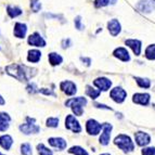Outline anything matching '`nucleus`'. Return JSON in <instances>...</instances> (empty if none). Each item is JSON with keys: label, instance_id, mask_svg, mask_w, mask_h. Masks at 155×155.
<instances>
[{"label": "nucleus", "instance_id": "obj_1", "mask_svg": "<svg viewBox=\"0 0 155 155\" xmlns=\"http://www.w3.org/2000/svg\"><path fill=\"white\" fill-rule=\"evenodd\" d=\"M5 72L7 74L20 81H28L31 78L37 74L36 68H31L29 66L22 64H10L5 66Z\"/></svg>", "mask_w": 155, "mask_h": 155}, {"label": "nucleus", "instance_id": "obj_2", "mask_svg": "<svg viewBox=\"0 0 155 155\" xmlns=\"http://www.w3.org/2000/svg\"><path fill=\"white\" fill-rule=\"evenodd\" d=\"M86 104H87V100H86V98H83V97L70 99V100H67L65 102V105L71 106L73 113L77 115V116H81L83 115V106H85Z\"/></svg>", "mask_w": 155, "mask_h": 155}, {"label": "nucleus", "instance_id": "obj_3", "mask_svg": "<svg viewBox=\"0 0 155 155\" xmlns=\"http://www.w3.org/2000/svg\"><path fill=\"white\" fill-rule=\"evenodd\" d=\"M114 143L117 145V147L123 150L124 152H131L132 150L134 149V145L132 143L130 137L126 136V134H119L115 138L114 140Z\"/></svg>", "mask_w": 155, "mask_h": 155}, {"label": "nucleus", "instance_id": "obj_4", "mask_svg": "<svg viewBox=\"0 0 155 155\" xmlns=\"http://www.w3.org/2000/svg\"><path fill=\"white\" fill-rule=\"evenodd\" d=\"M137 9L142 13H151L155 10V0H139Z\"/></svg>", "mask_w": 155, "mask_h": 155}, {"label": "nucleus", "instance_id": "obj_5", "mask_svg": "<svg viewBox=\"0 0 155 155\" xmlns=\"http://www.w3.org/2000/svg\"><path fill=\"white\" fill-rule=\"evenodd\" d=\"M110 97L112 98V100L115 101L116 103H122L124 102L125 99L127 97V92L122 88V87H115L114 89H112Z\"/></svg>", "mask_w": 155, "mask_h": 155}, {"label": "nucleus", "instance_id": "obj_6", "mask_svg": "<svg viewBox=\"0 0 155 155\" xmlns=\"http://www.w3.org/2000/svg\"><path fill=\"white\" fill-rule=\"evenodd\" d=\"M65 127H66V129L72 130L73 132H76V134L81 131V127H80L79 123H78V120L73 115H67L66 116Z\"/></svg>", "mask_w": 155, "mask_h": 155}, {"label": "nucleus", "instance_id": "obj_7", "mask_svg": "<svg viewBox=\"0 0 155 155\" xmlns=\"http://www.w3.org/2000/svg\"><path fill=\"white\" fill-rule=\"evenodd\" d=\"M60 88L65 94L67 96H74L76 92H77V87L73 81L71 80H65V81H62L60 84Z\"/></svg>", "mask_w": 155, "mask_h": 155}, {"label": "nucleus", "instance_id": "obj_8", "mask_svg": "<svg viewBox=\"0 0 155 155\" xmlns=\"http://www.w3.org/2000/svg\"><path fill=\"white\" fill-rule=\"evenodd\" d=\"M107 29H109L110 34H111L113 37L118 36L120 31H122V25L118 22V20L116 18H112L107 22Z\"/></svg>", "mask_w": 155, "mask_h": 155}, {"label": "nucleus", "instance_id": "obj_9", "mask_svg": "<svg viewBox=\"0 0 155 155\" xmlns=\"http://www.w3.org/2000/svg\"><path fill=\"white\" fill-rule=\"evenodd\" d=\"M28 45L34 47H46V40L41 37V35L39 33H34L29 35L28 39H27Z\"/></svg>", "mask_w": 155, "mask_h": 155}, {"label": "nucleus", "instance_id": "obj_10", "mask_svg": "<svg viewBox=\"0 0 155 155\" xmlns=\"http://www.w3.org/2000/svg\"><path fill=\"white\" fill-rule=\"evenodd\" d=\"M102 127H103V125L99 124L96 119H89L88 122H87V124H86L87 132H88L89 134H93V136L98 134Z\"/></svg>", "mask_w": 155, "mask_h": 155}, {"label": "nucleus", "instance_id": "obj_11", "mask_svg": "<svg viewBox=\"0 0 155 155\" xmlns=\"http://www.w3.org/2000/svg\"><path fill=\"white\" fill-rule=\"evenodd\" d=\"M111 130H112V125L111 124H105L103 125V132L100 136V143L102 145H107L110 142V137H111Z\"/></svg>", "mask_w": 155, "mask_h": 155}, {"label": "nucleus", "instance_id": "obj_12", "mask_svg": "<svg viewBox=\"0 0 155 155\" xmlns=\"http://www.w3.org/2000/svg\"><path fill=\"white\" fill-rule=\"evenodd\" d=\"M125 45L127 47H129L136 55L141 54V48H142L141 46H142V44H141L140 40H138V39H126L125 40Z\"/></svg>", "mask_w": 155, "mask_h": 155}, {"label": "nucleus", "instance_id": "obj_13", "mask_svg": "<svg viewBox=\"0 0 155 155\" xmlns=\"http://www.w3.org/2000/svg\"><path fill=\"white\" fill-rule=\"evenodd\" d=\"M93 85L98 87V89L102 91H107L110 88H111L112 86V81L109 79V78H105V77H99L97 79H94L93 81Z\"/></svg>", "mask_w": 155, "mask_h": 155}, {"label": "nucleus", "instance_id": "obj_14", "mask_svg": "<svg viewBox=\"0 0 155 155\" xmlns=\"http://www.w3.org/2000/svg\"><path fill=\"white\" fill-rule=\"evenodd\" d=\"M113 55L115 58H117L118 60H120V61H123V62H128V61H130L129 52L127 51V49L123 48V47H118V48H116V49L114 50Z\"/></svg>", "mask_w": 155, "mask_h": 155}, {"label": "nucleus", "instance_id": "obj_15", "mask_svg": "<svg viewBox=\"0 0 155 155\" xmlns=\"http://www.w3.org/2000/svg\"><path fill=\"white\" fill-rule=\"evenodd\" d=\"M134 139H136V142H137V144L140 145V147L147 145L151 141L150 136H149L147 134H145V132H142V131L136 132V134H134Z\"/></svg>", "mask_w": 155, "mask_h": 155}, {"label": "nucleus", "instance_id": "obj_16", "mask_svg": "<svg viewBox=\"0 0 155 155\" xmlns=\"http://www.w3.org/2000/svg\"><path fill=\"white\" fill-rule=\"evenodd\" d=\"M20 130L25 134H37L40 131V127L37 126L36 124H31V123H26L20 126Z\"/></svg>", "mask_w": 155, "mask_h": 155}, {"label": "nucleus", "instance_id": "obj_17", "mask_svg": "<svg viewBox=\"0 0 155 155\" xmlns=\"http://www.w3.org/2000/svg\"><path fill=\"white\" fill-rule=\"evenodd\" d=\"M132 101H134V103L147 105L150 102V94L149 93H134L132 97Z\"/></svg>", "mask_w": 155, "mask_h": 155}, {"label": "nucleus", "instance_id": "obj_18", "mask_svg": "<svg viewBox=\"0 0 155 155\" xmlns=\"http://www.w3.org/2000/svg\"><path fill=\"white\" fill-rule=\"evenodd\" d=\"M27 31V25L24 23H15L14 24V29H13V34L16 38H24Z\"/></svg>", "mask_w": 155, "mask_h": 155}, {"label": "nucleus", "instance_id": "obj_19", "mask_svg": "<svg viewBox=\"0 0 155 155\" xmlns=\"http://www.w3.org/2000/svg\"><path fill=\"white\" fill-rule=\"evenodd\" d=\"M48 142H49L50 145H52L53 147L58 149L59 151L64 150L67 145L66 141H65L63 138H50V139L48 140Z\"/></svg>", "mask_w": 155, "mask_h": 155}, {"label": "nucleus", "instance_id": "obj_20", "mask_svg": "<svg viewBox=\"0 0 155 155\" xmlns=\"http://www.w3.org/2000/svg\"><path fill=\"white\" fill-rule=\"evenodd\" d=\"M11 118L9 116V114L1 112L0 113V131H5L9 128V123H10Z\"/></svg>", "mask_w": 155, "mask_h": 155}, {"label": "nucleus", "instance_id": "obj_21", "mask_svg": "<svg viewBox=\"0 0 155 155\" xmlns=\"http://www.w3.org/2000/svg\"><path fill=\"white\" fill-rule=\"evenodd\" d=\"M40 58H41V52L39 50L33 49L29 50L28 53H27V61L31 63H38L40 61Z\"/></svg>", "mask_w": 155, "mask_h": 155}, {"label": "nucleus", "instance_id": "obj_22", "mask_svg": "<svg viewBox=\"0 0 155 155\" xmlns=\"http://www.w3.org/2000/svg\"><path fill=\"white\" fill-rule=\"evenodd\" d=\"M13 144V139L9 134H3L0 137V145L5 149V150H10Z\"/></svg>", "mask_w": 155, "mask_h": 155}, {"label": "nucleus", "instance_id": "obj_23", "mask_svg": "<svg viewBox=\"0 0 155 155\" xmlns=\"http://www.w3.org/2000/svg\"><path fill=\"white\" fill-rule=\"evenodd\" d=\"M48 59H49V63L52 65V66H57V65H60L63 62V58L57 53V52H51L48 54Z\"/></svg>", "mask_w": 155, "mask_h": 155}, {"label": "nucleus", "instance_id": "obj_24", "mask_svg": "<svg viewBox=\"0 0 155 155\" xmlns=\"http://www.w3.org/2000/svg\"><path fill=\"white\" fill-rule=\"evenodd\" d=\"M7 13L11 18H14L16 16H20L22 14V10L18 7H12V5H8L7 7Z\"/></svg>", "mask_w": 155, "mask_h": 155}, {"label": "nucleus", "instance_id": "obj_25", "mask_svg": "<svg viewBox=\"0 0 155 155\" xmlns=\"http://www.w3.org/2000/svg\"><path fill=\"white\" fill-rule=\"evenodd\" d=\"M101 93V90L99 89V90H97V89L92 88L91 86H86V94L87 96H89L91 99H97L99 96H100Z\"/></svg>", "mask_w": 155, "mask_h": 155}, {"label": "nucleus", "instance_id": "obj_26", "mask_svg": "<svg viewBox=\"0 0 155 155\" xmlns=\"http://www.w3.org/2000/svg\"><path fill=\"white\" fill-rule=\"evenodd\" d=\"M144 55L147 60H155V44L154 45H150V46L147 47V49H145L144 52Z\"/></svg>", "mask_w": 155, "mask_h": 155}, {"label": "nucleus", "instance_id": "obj_27", "mask_svg": "<svg viewBox=\"0 0 155 155\" xmlns=\"http://www.w3.org/2000/svg\"><path fill=\"white\" fill-rule=\"evenodd\" d=\"M134 80H136V83L138 84L139 87L141 88H150L151 87V81L147 78H141V77H134Z\"/></svg>", "mask_w": 155, "mask_h": 155}, {"label": "nucleus", "instance_id": "obj_28", "mask_svg": "<svg viewBox=\"0 0 155 155\" xmlns=\"http://www.w3.org/2000/svg\"><path fill=\"white\" fill-rule=\"evenodd\" d=\"M68 153L74 154V155H88L87 151L80 147H72L70 150H68Z\"/></svg>", "mask_w": 155, "mask_h": 155}, {"label": "nucleus", "instance_id": "obj_29", "mask_svg": "<svg viewBox=\"0 0 155 155\" xmlns=\"http://www.w3.org/2000/svg\"><path fill=\"white\" fill-rule=\"evenodd\" d=\"M37 150H38V153L40 155H52V151L45 147L42 143L37 145Z\"/></svg>", "mask_w": 155, "mask_h": 155}, {"label": "nucleus", "instance_id": "obj_30", "mask_svg": "<svg viewBox=\"0 0 155 155\" xmlns=\"http://www.w3.org/2000/svg\"><path fill=\"white\" fill-rule=\"evenodd\" d=\"M21 153L22 155H31L33 151H31V147L29 143H23L21 145Z\"/></svg>", "mask_w": 155, "mask_h": 155}, {"label": "nucleus", "instance_id": "obj_31", "mask_svg": "<svg viewBox=\"0 0 155 155\" xmlns=\"http://www.w3.org/2000/svg\"><path fill=\"white\" fill-rule=\"evenodd\" d=\"M47 126L52 127V128H55V127L59 126V118L57 117H50V118L47 119Z\"/></svg>", "mask_w": 155, "mask_h": 155}, {"label": "nucleus", "instance_id": "obj_32", "mask_svg": "<svg viewBox=\"0 0 155 155\" xmlns=\"http://www.w3.org/2000/svg\"><path fill=\"white\" fill-rule=\"evenodd\" d=\"M31 8L34 12H38L41 9V3L39 0H31Z\"/></svg>", "mask_w": 155, "mask_h": 155}, {"label": "nucleus", "instance_id": "obj_33", "mask_svg": "<svg viewBox=\"0 0 155 155\" xmlns=\"http://www.w3.org/2000/svg\"><path fill=\"white\" fill-rule=\"evenodd\" d=\"M93 5L96 8H103L110 5V0H94Z\"/></svg>", "mask_w": 155, "mask_h": 155}, {"label": "nucleus", "instance_id": "obj_34", "mask_svg": "<svg viewBox=\"0 0 155 155\" xmlns=\"http://www.w3.org/2000/svg\"><path fill=\"white\" fill-rule=\"evenodd\" d=\"M74 25H75V28H77L78 31H83L84 25L81 23V16H76L75 20H74Z\"/></svg>", "mask_w": 155, "mask_h": 155}, {"label": "nucleus", "instance_id": "obj_35", "mask_svg": "<svg viewBox=\"0 0 155 155\" xmlns=\"http://www.w3.org/2000/svg\"><path fill=\"white\" fill-rule=\"evenodd\" d=\"M142 155H155V147H147V149H143Z\"/></svg>", "mask_w": 155, "mask_h": 155}, {"label": "nucleus", "instance_id": "obj_36", "mask_svg": "<svg viewBox=\"0 0 155 155\" xmlns=\"http://www.w3.org/2000/svg\"><path fill=\"white\" fill-rule=\"evenodd\" d=\"M26 89H27V91H28L29 93H35V92H37V91H39V90H37L36 84H29V85L26 87Z\"/></svg>", "mask_w": 155, "mask_h": 155}, {"label": "nucleus", "instance_id": "obj_37", "mask_svg": "<svg viewBox=\"0 0 155 155\" xmlns=\"http://www.w3.org/2000/svg\"><path fill=\"white\" fill-rule=\"evenodd\" d=\"M39 92H41L44 93V94H47V96H53L55 97V93L53 92L52 90H49V89H47V88H42L39 90Z\"/></svg>", "mask_w": 155, "mask_h": 155}, {"label": "nucleus", "instance_id": "obj_38", "mask_svg": "<svg viewBox=\"0 0 155 155\" xmlns=\"http://www.w3.org/2000/svg\"><path fill=\"white\" fill-rule=\"evenodd\" d=\"M71 46V39H63L62 40V48L63 49H66Z\"/></svg>", "mask_w": 155, "mask_h": 155}, {"label": "nucleus", "instance_id": "obj_39", "mask_svg": "<svg viewBox=\"0 0 155 155\" xmlns=\"http://www.w3.org/2000/svg\"><path fill=\"white\" fill-rule=\"evenodd\" d=\"M94 106L98 107V109H105V110H112L110 106H106L104 104H100V103H94Z\"/></svg>", "mask_w": 155, "mask_h": 155}, {"label": "nucleus", "instance_id": "obj_40", "mask_svg": "<svg viewBox=\"0 0 155 155\" xmlns=\"http://www.w3.org/2000/svg\"><path fill=\"white\" fill-rule=\"evenodd\" d=\"M80 60L83 61V62H85V64L87 65V66H90V63H91V60L88 59V58H80Z\"/></svg>", "mask_w": 155, "mask_h": 155}, {"label": "nucleus", "instance_id": "obj_41", "mask_svg": "<svg viewBox=\"0 0 155 155\" xmlns=\"http://www.w3.org/2000/svg\"><path fill=\"white\" fill-rule=\"evenodd\" d=\"M5 99L2 98V97L0 96V105H5Z\"/></svg>", "mask_w": 155, "mask_h": 155}, {"label": "nucleus", "instance_id": "obj_42", "mask_svg": "<svg viewBox=\"0 0 155 155\" xmlns=\"http://www.w3.org/2000/svg\"><path fill=\"white\" fill-rule=\"evenodd\" d=\"M116 1H117V0H110V3H111V5H115V3H116Z\"/></svg>", "mask_w": 155, "mask_h": 155}, {"label": "nucleus", "instance_id": "obj_43", "mask_svg": "<svg viewBox=\"0 0 155 155\" xmlns=\"http://www.w3.org/2000/svg\"><path fill=\"white\" fill-rule=\"evenodd\" d=\"M101 155H110V154H107V153H104V154H101Z\"/></svg>", "mask_w": 155, "mask_h": 155}, {"label": "nucleus", "instance_id": "obj_44", "mask_svg": "<svg viewBox=\"0 0 155 155\" xmlns=\"http://www.w3.org/2000/svg\"><path fill=\"white\" fill-rule=\"evenodd\" d=\"M0 155H5V154H2V153H1V152H0Z\"/></svg>", "mask_w": 155, "mask_h": 155}]
</instances>
